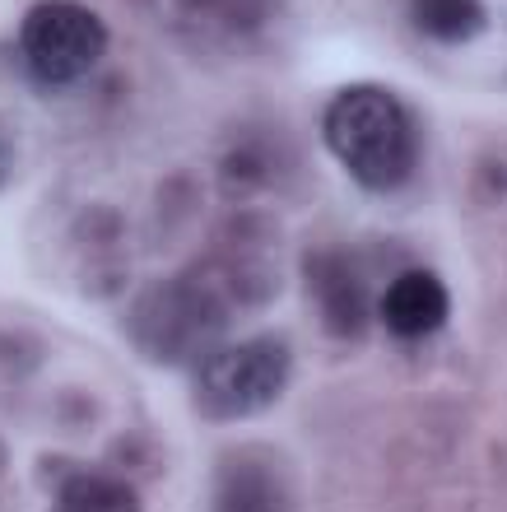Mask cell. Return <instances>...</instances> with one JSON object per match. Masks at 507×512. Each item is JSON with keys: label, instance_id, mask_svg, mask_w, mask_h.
<instances>
[{"label": "cell", "instance_id": "6da1fadb", "mask_svg": "<svg viewBox=\"0 0 507 512\" xmlns=\"http://www.w3.org/2000/svg\"><path fill=\"white\" fill-rule=\"evenodd\" d=\"M321 140L331 159L363 191H401L424 159V131L414 112L382 84H345L321 112Z\"/></svg>", "mask_w": 507, "mask_h": 512}, {"label": "cell", "instance_id": "7a4b0ae2", "mask_svg": "<svg viewBox=\"0 0 507 512\" xmlns=\"http://www.w3.org/2000/svg\"><path fill=\"white\" fill-rule=\"evenodd\" d=\"M228 298L210 275H173L154 280L126 308V340L159 368H196L224 345Z\"/></svg>", "mask_w": 507, "mask_h": 512}, {"label": "cell", "instance_id": "3957f363", "mask_svg": "<svg viewBox=\"0 0 507 512\" xmlns=\"http://www.w3.org/2000/svg\"><path fill=\"white\" fill-rule=\"evenodd\" d=\"M294 382V350L284 336H252L219 345L191 368V401L210 424L266 415Z\"/></svg>", "mask_w": 507, "mask_h": 512}, {"label": "cell", "instance_id": "277c9868", "mask_svg": "<svg viewBox=\"0 0 507 512\" xmlns=\"http://www.w3.org/2000/svg\"><path fill=\"white\" fill-rule=\"evenodd\" d=\"M19 56L42 89H70L89 80L107 56L103 14L84 0H38L19 24Z\"/></svg>", "mask_w": 507, "mask_h": 512}, {"label": "cell", "instance_id": "5b68a950", "mask_svg": "<svg viewBox=\"0 0 507 512\" xmlns=\"http://www.w3.org/2000/svg\"><path fill=\"white\" fill-rule=\"evenodd\" d=\"M303 284L321 326L335 340H363L373 326V284L354 247H312L303 256Z\"/></svg>", "mask_w": 507, "mask_h": 512}, {"label": "cell", "instance_id": "8992f818", "mask_svg": "<svg viewBox=\"0 0 507 512\" xmlns=\"http://www.w3.org/2000/svg\"><path fill=\"white\" fill-rule=\"evenodd\" d=\"M210 280L224 298L238 303H266L280 294V238L266 215H238L228 224L224 243L214 252Z\"/></svg>", "mask_w": 507, "mask_h": 512}, {"label": "cell", "instance_id": "52a82bcc", "mask_svg": "<svg viewBox=\"0 0 507 512\" xmlns=\"http://www.w3.org/2000/svg\"><path fill=\"white\" fill-rule=\"evenodd\" d=\"M377 317L396 340H428L438 336L452 317V294L433 270H401L377 298Z\"/></svg>", "mask_w": 507, "mask_h": 512}, {"label": "cell", "instance_id": "ba28073f", "mask_svg": "<svg viewBox=\"0 0 507 512\" xmlns=\"http://www.w3.org/2000/svg\"><path fill=\"white\" fill-rule=\"evenodd\" d=\"M52 503L47 512H145L131 480L94 466H66L61 480H52Z\"/></svg>", "mask_w": 507, "mask_h": 512}, {"label": "cell", "instance_id": "9c48e42d", "mask_svg": "<svg viewBox=\"0 0 507 512\" xmlns=\"http://www.w3.org/2000/svg\"><path fill=\"white\" fill-rule=\"evenodd\" d=\"M405 10H410L414 33H424L428 42H442V47L475 42L489 28L484 0H410Z\"/></svg>", "mask_w": 507, "mask_h": 512}, {"label": "cell", "instance_id": "30bf717a", "mask_svg": "<svg viewBox=\"0 0 507 512\" xmlns=\"http://www.w3.org/2000/svg\"><path fill=\"white\" fill-rule=\"evenodd\" d=\"M280 475L270 471L266 457H252L242 452L224 466V494H219V508L224 512H280Z\"/></svg>", "mask_w": 507, "mask_h": 512}, {"label": "cell", "instance_id": "8fae6325", "mask_svg": "<svg viewBox=\"0 0 507 512\" xmlns=\"http://www.w3.org/2000/svg\"><path fill=\"white\" fill-rule=\"evenodd\" d=\"M219 182H224L228 196H252V191L275 182V154H270L261 140L233 145L224 154V163H219Z\"/></svg>", "mask_w": 507, "mask_h": 512}, {"label": "cell", "instance_id": "7c38bea8", "mask_svg": "<svg viewBox=\"0 0 507 512\" xmlns=\"http://www.w3.org/2000/svg\"><path fill=\"white\" fill-rule=\"evenodd\" d=\"M182 5L224 33H261L280 14L284 0H182Z\"/></svg>", "mask_w": 507, "mask_h": 512}, {"label": "cell", "instance_id": "4fadbf2b", "mask_svg": "<svg viewBox=\"0 0 507 512\" xmlns=\"http://www.w3.org/2000/svg\"><path fill=\"white\" fill-rule=\"evenodd\" d=\"M33 368H38V354H28L24 336H0V387L28 378Z\"/></svg>", "mask_w": 507, "mask_h": 512}, {"label": "cell", "instance_id": "5bb4252c", "mask_svg": "<svg viewBox=\"0 0 507 512\" xmlns=\"http://www.w3.org/2000/svg\"><path fill=\"white\" fill-rule=\"evenodd\" d=\"M10 177H14V140L5 135V126H0V191L10 187Z\"/></svg>", "mask_w": 507, "mask_h": 512}, {"label": "cell", "instance_id": "9a60e30c", "mask_svg": "<svg viewBox=\"0 0 507 512\" xmlns=\"http://www.w3.org/2000/svg\"><path fill=\"white\" fill-rule=\"evenodd\" d=\"M5 466H10V452H5V443H0V471H5Z\"/></svg>", "mask_w": 507, "mask_h": 512}]
</instances>
